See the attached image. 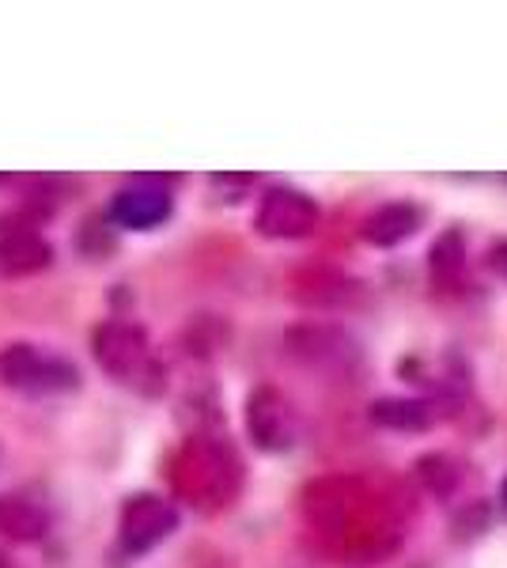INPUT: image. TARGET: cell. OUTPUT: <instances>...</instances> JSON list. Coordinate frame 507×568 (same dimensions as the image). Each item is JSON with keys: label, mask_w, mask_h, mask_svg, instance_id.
<instances>
[{"label": "cell", "mask_w": 507, "mask_h": 568, "mask_svg": "<svg viewBox=\"0 0 507 568\" xmlns=\"http://www.w3.org/2000/svg\"><path fill=\"white\" fill-rule=\"evenodd\" d=\"M0 379L4 387L31 394V398H45V394H69L80 387V372L61 356L39 349V345H4L0 349Z\"/></svg>", "instance_id": "cell-1"}, {"label": "cell", "mask_w": 507, "mask_h": 568, "mask_svg": "<svg viewBox=\"0 0 507 568\" xmlns=\"http://www.w3.org/2000/svg\"><path fill=\"white\" fill-rule=\"evenodd\" d=\"M91 353H95L99 368L122 383H141L144 375H155L149 337H144L141 326L125 323V318H110V323L95 326Z\"/></svg>", "instance_id": "cell-2"}, {"label": "cell", "mask_w": 507, "mask_h": 568, "mask_svg": "<svg viewBox=\"0 0 507 568\" xmlns=\"http://www.w3.org/2000/svg\"><path fill=\"white\" fill-rule=\"evenodd\" d=\"M288 356L322 375H348L359 364V345L341 326H296L284 337Z\"/></svg>", "instance_id": "cell-3"}, {"label": "cell", "mask_w": 507, "mask_h": 568, "mask_svg": "<svg viewBox=\"0 0 507 568\" xmlns=\"http://www.w3.org/2000/svg\"><path fill=\"white\" fill-rule=\"evenodd\" d=\"M179 527V511L171 508L163 497H152V493H141V497H129L122 508V524H118V542L129 557L149 554L171 538V530Z\"/></svg>", "instance_id": "cell-4"}, {"label": "cell", "mask_w": 507, "mask_h": 568, "mask_svg": "<svg viewBox=\"0 0 507 568\" xmlns=\"http://www.w3.org/2000/svg\"><path fill=\"white\" fill-rule=\"evenodd\" d=\"M254 227L265 240H303L318 227V205L311 194L292 186H276L262 197Z\"/></svg>", "instance_id": "cell-5"}, {"label": "cell", "mask_w": 507, "mask_h": 568, "mask_svg": "<svg viewBox=\"0 0 507 568\" xmlns=\"http://www.w3.org/2000/svg\"><path fill=\"white\" fill-rule=\"evenodd\" d=\"M246 428H251L254 444L270 455H281L296 444V414H292L288 398L276 394L273 387H257L246 402Z\"/></svg>", "instance_id": "cell-6"}, {"label": "cell", "mask_w": 507, "mask_h": 568, "mask_svg": "<svg viewBox=\"0 0 507 568\" xmlns=\"http://www.w3.org/2000/svg\"><path fill=\"white\" fill-rule=\"evenodd\" d=\"M174 201L163 186L155 182H133V186L118 190L114 201H110V216L122 227H133V232H152L163 220L171 216Z\"/></svg>", "instance_id": "cell-7"}, {"label": "cell", "mask_w": 507, "mask_h": 568, "mask_svg": "<svg viewBox=\"0 0 507 568\" xmlns=\"http://www.w3.org/2000/svg\"><path fill=\"white\" fill-rule=\"evenodd\" d=\"M53 258V246L42 240L34 227H12L0 235V270L8 277H27V273L45 270Z\"/></svg>", "instance_id": "cell-8"}, {"label": "cell", "mask_w": 507, "mask_h": 568, "mask_svg": "<svg viewBox=\"0 0 507 568\" xmlns=\"http://www.w3.org/2000/svg\"><path fill=\"white\" fill-rule=\"evenodd\" d=\"M417 227H420V209L405 205V201H394V205L375 209V213L364 220V240L372 246H398L409 240Z\"/></svg>", "instance_id": "cell-9"}, {"label": "cell", "mask_w": 507, "mask_h": 568, "mask_svg": "<svg viewBox=\"0 0 507 568\" xmlns=\"http://www.w3.org/2000/svg\"><path fill=\"white\" fill-rule=\"evenodd\" d=\"M372 420L379 428H394V433H424L436 420V409L424 398H379L372 406Z\"/></svg>", "instance_id": "cell-10"}, {"label": "cell", "mask_w": 507, "mask_h": 568, "mask_svg": "<svg viewBox=\"0 0 507 568\" xmlns=\"http://www.w3.org/2000/svg\"><path fill=\"white\" fill-rule=\"evenodd\" d=\"M466 270V243L463 232H447L439 235L436 246H432V273H436L439 284L458 281V273Z\"/></svg>", "instance_id": "cell-11"}, {"label": "cell", "mask_w": 507, "mask_h": 568, "mask_svg": "<svg viewBox=\"0 0 507 568\" xmlns=\"http://www.w3.org/2000/svg\"><path fill=\"white\" fill-rule=\"evenodd\" d=\"M493 265L507 277V243H504V246H496V251H493Z\"/></svg>", "instance_id": "cell-12"}, {"label": "cell", "mask_w": 507, "mask_h": 568, "mask_svg": "<svg viewBox=\"0 0 507 568\" xmlns=\"http://www.w3.org/2000/svg\"><path fill=\"white\" fill-rule=\"evenodd\" d=\"M500 500H504V508H507V478H504V485H500Z\"/></svg>", "instance_id": "cell-13"}]
</instances>
